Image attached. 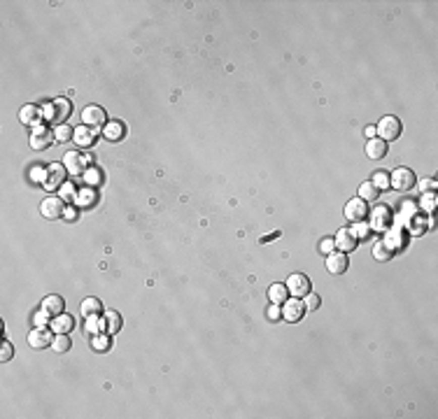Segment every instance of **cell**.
I'll return each mask as SVG.
<instances>
[{
  "label": "cell",
  "mask_w": 438,
  "mask_h": 419,
  "mask_svg": "<svg viewBox=\"0 0 438 419\" xmlns=\"http://www.w3.org/2000/svg\"><path fill=\"white\" fill-rule=\"evenodd\" d=\"M28 342H31V347H35V349H42V347L51 345V342H54V338H51V333H49L47 328L37 326L35 331L28 335Z\"/></svg>",
  "instance_id": "obj_17"
},
{
  "label": "cell",
  "mask_w": 438,
  "mask_h": 419,
  "mask_svg": "<svg viewBox=\"0 0 438 419\" xmlns=\"http://www.w3.org/2000/svg\"><path fill=\"white\" fill-rule=\"evenodd\" d=\"M51 131L44 126H35L33 128V135H31V147L33 149H47L51 145Z\"/></svg>",
  "instance_id": "obj_13"
},
{
  "label": "cell",
  "mask_w": 438,
  "mask_h": 419,
  "mask_svg": "<svg viewBox=\"0 0 438 419\" xmlns=\"http://www.w3.org/2000/svg\"><path fill=\"white\" fill-rule=\"evenodd\" d=\"M377 196H380V189H377L373 182H364L359 187V198L361 201L373 203V201H377Z\"/></svg>",
  "instance_id": "obj_22"
},
{
  "label": "cell",
  "mask_w": 438,
  "mask_h": 419,
  "mask_svg": "<svg viewBox=\"0 0 438 419\" xmlns=\"http://www.w3.org/2000/svg\"><path fill=\"white\" fill-rule=\"evenodd\" d=\"M86 182H91V184L100 182V170H89L86 172Z\"/></svg>",
  "instance_id": "obj_44"
},
{
  "label": "cell",
  "mask_w": 438,
  "mask_h": 419,
  "mask_svg": "<svg viewBox=\"0 0 438 419\" xmlns=\"http://www.w3.org/2000/svg\"><path fill=\"white\" fill-rule=\"evenodd\" d=\"M73 140L77 142L79 147H89V145H93V140H96V133H93L89 126H79V128H75Z\"/></svg>",
  "instance_id": "obj_21"
},
{
  "label": "cell",
  "mask_w": 438,
  "mask_h": 419,
  "mask_svg": "<svg viewBox=\"0 0 438 419\" xmlns=\"http://www.w3.org/2000/svg\"><path fill=\"white\" fill-rule=\"evenodd\" d=\"M107 345H110V340H107V338H103V335H96V338H93V347H96L98 352L107 349Z\"/></svg>",
  "instance_id": "obj_37"
},
{
  "label": "cell",
  "mask_w": 438,
  "mask_h": 419,
  "mask_svg": "<svg viewBox=\"0 0 438 419\" xmlns=\"http://www.w3.org/2000/svg\"><path fill=\"white\" fill-rule=\"evenodd\" d=\"M436 205H438V196L433 194H422V203H420V210L422 212H433V210H436Z\"/></svg>",
  "instance_id": "obj_26"
},
{
  "label": "cell",
  "mask_w": 438,
  "mask_h": 419,
  "mask_svg": "<svg viewBox=\"0 0 438 419\" xmlns=\"http://www.w3.org/2000/svg\"><path fill=\"white\" fill-rule=\"evenodd\" d=\"M51 326H54L56 333H68V331H73L75 319L73 317H66V315H59L56 317V322H51Z\"/></svg>",
  "instance_id": "obj_24"
},
{
  "label": "cell",
  "mask_w": 438,
  "mask_h": 419,
  "mask_svg": "<svg viewBox=\"0 0 438 419\" xmlns=\"http://www.w3.org/2000/svg\"><path fill=\"white\" fill-rule=\"evenodd\" d=\"M35 324L40 328L47 326V324H49V315H47V312H37V315H35Z\"/></svg>",
  "instance_id": "obj_43"
},
{
  "label": "cell",
  "mask_w": 438,
  "mask_h": 419,
  "mask_svg": "<svg viewBox=\"0 0 438 419\" xmlns=\"http://www.w3.org/2000/svg\"><path fill=\"white\" fill-rule=\"evenodd\" d=\"M396 221H399V226H401L403 231H410V233H415V235L426 228L424 212L420 210V205H415V203H410V201H406L401 205V210L396 214Z\"/></svg>",
  "instance_id": "obj_1"
},
{
  "label": "cell",
  "mask_w": 438,
  "mask_h": 419,
  "mask_svg": "<svg viewBox=\"0 0 438 419\" xmlns=\"http://www.w3.org/2000/svg\"><path fill=\"white\" fill-rule=\"evenodd\" d=\"M51 347H54V352H68L70 349V340H68V335L66 333H59L54 338V342H51Z\"/></svg>",
  "instance_id": "obj_29"
},
{
  "label": "cell",
  "mask_w": 438,
  "mask_h": 419,
  "mask_svg": "<svg viewBox=\"0 0 438 419\" xmlns=\"http://www.w3.org/2000/svg\"><path fill=\"white\" fill-rule=\"evenodd\" d=\"M77 198H79V205H91V203L96 201V194H93L91 189H84V191L77 194Z\"/></svg>",
  "instance_id": "obj_32"
},
{
  "label": "cell",
  "mask_w": 438,
  "mask_h": 419,
  "mask_svg": "<svg viewBox=\"0 0 438 419\" xmlns=\"http://www.w3.org/2000/svg\"><path fill=\"white\" fill-rule=\"evenodd\" d=\"M347 256L345 252H331L326 259V268H328V273H334V275H343L347 270Z\"/></svg>",
  "instance_id": "obj_14"
},
{
  "label": "cell",
  "mask_w": 438,
  "mask_h": 419,
  "mask_svg": "<svg viewBox=\"0 0 438 419\" xmlns=\"http://www.w3.org/2000/svg\"><path fill=\"white\" fill-rule=\"evenodd\" d=\"M390 226H392V210L387 205H377L371 212V228L385 233Z\"/></svg>",
  "instance_id": "obj_6"
},
{
  "label": "cell",
  "mask_w": 438,
  "mask_h": 419,
  "mask_svg": "<svg viewBox=\"0 0 438 419\" xmlns=\"http://www.w3.org/2000/svg\"><path fill=\"white\" fill-rule=\"evenodd\" d=\"M305 308H310V310H317V308H319V296H317V293H308Z\"/></svg>",
  "instance_id": "obj_40"
},
{
  "label": "cell",
  "mask_w": 438,
  "mask_h": 419,
  "mask_svg": "<svg viewBox=\"0 0 438 419\" xmlns=\"http://www.w3.org/2000/svg\"><path fill=\"white\" fill-rule=\"evenodd\" d=\"M63 179H66V165L63 163H51L47 168V177H44V187L49 191H56L59 187H63Z\"/></svg>",
  "instance_id": "obj_7"
},
{
  "label": "cell",
  "mask_w": 438,
  "mask_h": 419,
  "mask_svg": "<svg viewBox=\"0 0 438 419\" xmlns=\"http://www.w3.org/2000/svg\"><path fill=\"white\" fill-rule=\"evenodd\" d=\"M401 122H399V116H382L380 119V124L375 126V133L380 135V140H385V142H392V140H396L399 135H401Z\"/></svg>",
  "instance_id": "obj_3"
},
{
  "label": "cell",
  "mask_w": 438,
  "mask_h": 419,
  "mask_svg": "<svg viewBox=\"0 0 438 419\" xmlns=\"http://www.w3.org/2000/svg\"><path fill=\"white\" fill-rule=\"evenodd\" d=\"M61 196H63V198H77V191H75L73 184H63Z\"/></svg>",
  "instance_id": "obj_41"
},
{
  "label": "cell",
  "mask_w": 438,
  "mask_h": 419,
  "mask_svg": "<svg viewBox=\"0 0 438 419\" xmlns=\"http://www.w3.org/2000/svg\"><path fill=\"white\" fill-rule=\"evenodd\" d=\"M390 256H392V252L385 247L382 243H377L375 247H373V259H375V261H387Z\"/></svg>",
  "instance_id": "obj_30"
},
{
  "label": "cell",
  "mask_w": 438,
  "mask_h": 419,
  "mask_svg": "<svg viewBox=\"0 0 438 419\" xmlns=\"http://www.w3.org/2000/svg\"><path fill=\"white\" fill-rule=\"evenodd\" d=\"M42 214L47 219H59L61 214H66V207H63L61 198H47L42 203Z\"/></svg>",
  "instance_id": "obj_16"
},
{
  "label": "cell",
  "mask_w": 438,
  "mask_h": 419,
  "mask_svg": "<svg viewBox=\"0 0 438 419\" xmlns=\"http://www.w3.org/2000/svg\"><path fill=\"white\" fill-rule=\"evenodd\" d=\"M282 315H285L287 322H301L303 315H305V303L294 296L292 301H285V310H282Z\"/></svg>",
  "instance_id": "obj_11"
},
{
  "label": "cell",
  "mask_w": 438,
  "mask_h": 419,
  "mask_svg": "<svg viewBox=\"0 0 438 419\" xmlns=\"http://www.w3.org/2000/svg\"><path fill=\"white\" fill-rule=\"evenodd\" d=\"M382 245L390 249L392 254L401 252V249H406V245H408V231H403L401 226H390V228L385 231Z\"/></svg>",
  "instance_id": "obj_4"
},
{
  "label": "cell",
  "mask_w": 438,
  "mask_h": 419,
  "mask_svg": "<svg viewBox=\"0 0 438 419\" xmlns=\"http://www.w3.org/2000/svg\"><path fill=\"white\" fill-rule=\"evenodd\" d=\"M70 135H75V131H70L66 124H61V126L54 131V138L59 140V142H66V140H70Z\"/></svg>",
  "instance_id": "obj_31"
},
{
  "label": "cell",
  "mask_w": 438,
  "mask_h": 419,
  "mask_svg": "<svg viewBox=\"0 0 438 419\" xmlns=\"http://www.w3.org/2000/svg\"><path fill=\"white\" fill-rule=\"evenodd\" d=\"M105 328H107L110 333H117V331L122 328V317L117 315L115 310H107V312H105Z\"/></svg>",
  "instance_id": "obj_25"
},
{
  "label": "cell",
  "mask_w": 438,
  "mask_h": 419,
  "mask_svg": "<svg viewBox=\"0 0 438 419\" xmlns=\"http://www.w3.org/2000/svg\"><path fill=\"white\" fill-rule=\"evenodd\" d=\"M345 214L350 221H354V224H357V221H364V219L368 217V205H366V201H361V198H354V201L347 203Z\"/></svg>",
  "instance_id": "obj_12"
},
{
  "label": "cell",
  "mask_w": 438,
  "mask_h": 419,
  "mask_svg": "<svg viewBox=\"0 0 438 419\" xmlns=\"http://www.w3.org/2000/svg\"><path fill=\"white\" fill-rule=\"evenodd\" d=\"M63 308H66V303H63L61 296H47L42 301V312H47L49 317H59L63 312Z\"/></svg>",
  "instance_id": "obj_19"
},
{
  "label": "cell",
  "mask_w": 438,
  "mask_h": 419,
  "mask_svg": "<svg viewBox=\"0 0 438 419\" xmlns=\"http://www.w3.org/2000/svg\"><path fill=\"white\" fill-rule=\"evenodd\" d=\"M82 119H84V124L89 128H100V126H105V122H107V114H105L103 107L89 105V107H84V112H82Z\"/></svg>",
  "instance_id": "obj_8"
},
{
  "label": "cell",
  "mask_w": 438,
  "mask_h": 419,
  "mask_svg": "<svg viewBox=\"0 0 438 419\" xmlns=\"http://www.w3.org/2000/svg\"><path fill=\"white\" fill-rule=\"evenodd\" d=\"M122 135H124V124L112 122V124H107V126H105V138H107V140H119Z\"/></svg>",
  "instance_id": "obj_28"
},
{
  "label": "cell",
  "mask_w": 438,
  "mask_h": 419,
  "mask_svg": "<svg viewBox=\"0 0 438 419\" xmlns=\"http://www.w3.org/2000/svg\"><path fill=\"white\" fill-rule=\"evenodd\" d=\"M63 165H66L73 175H82V172L86 170V165H89V158L79 152H68L66 158H63Z\"/></svg>",
  "instance_id": "obj_9"
},
{
  "label": "cell",
  "mask_w": 438,
  "mask_h": 419,
  "mask_svg": "<svg viewBox=\"0 0 438 419\" xmlns=\"http://www.w3.org/2000/svg\"><path fill=\"white\" fill-rule=\"evenodd\" d=\"M66 217L68 219H75V217H77V212H75L73 207H66Z\"/></svg>",
  "instance_id": "obj_46"
},
{
  "label": "cell",
  "mask_w": 438,
  "mask_h": 419,
  "mask_svg": "<svg viewBox=\"0 0 438 419\" xmlns=\"http://www.w3.org/2000/svg\"><path fill=\"white\" fill-rule=\"evenodd\" d=\"M100 328H105V322H98L96 317H89V322H86V333H98Z\"/></svg>",
  "instance_id": "obj_34"
},
{
  "label": "cell",
  "mask_w": 438,
  "mask_h": 419,
  "mask_svg": "<svg viewBox=\"0 0 438 419\" xmlns=\"http://www.w3.org/2000/svg\"><path fill=\"white\" fill-rule=\"evenodd\" d=\"M268 317H270V319H278V317H280V310H278V305L268 308Z\"/></svg>",
  "instance_id": "obj_45"
},
{
  "label": "cell",
  "mask_w": 438,
  "mask_h": 419,
  "mask_svg": "<svg viewBox=\"0 0 438 419\" xmlns=\"http://www.w3.org/2000/svg\"><path fill=\"white\" fill-rule=\"evenodd\" d=\"M366 135H368V138H373V135H375V128L368 126V128H366Z\"/></svg>",
  "instance_id": "obj_47"
},
{
  "label": "cell",
  "mask_w": 438,
  "mask_h": 419,
  "mask_svg": "<svg viewBox=\"0 0 438 419\" xmlns=\"http://www.w3.org/2000/svg\"><path fill=\"white\" fill-rule=\"evenodd\" d=\"M366 154H368V158H373V161L382 158L385 154H387V142L380 138H371L368 145H366Z\"/></svg>",
  "instance_id": "obj_20"
},
{
  "label": "cell",
  "mask_w": 438,
  "mask_h": 419,
  "mask_svg": "<svg viewBox=\"0 0 438 419\" xmlns=\"http://www.w3.org/2000/svg\"><path fill=\"white\" fill-rule=\"evenodd\" d=\"M350 231H352V235L357 237V240H359V237H368V226H366L364 221H357L354 228H350Z\"/></svg>",
  "instance_id": "obj_33"
},
{
  "label": "cell",
  "mask_w": 438,
  "mask_h": 419,
  "mask_svg": "<svg viewBox=\"0 0 438 419\" xmlns=\"http://www.w3.org/2000/svg\"><path fill=\"white\" fill-rule=\"evenodd\" d=\"M433 189H436V182H433V179H422V182H420V191H422V194H431Z\"/></svg>",
  "instance_id": "obj_39"
},
{
  "label": "cell",
  "mask_w": 438,
  "mask_h": 419,
  "mask_svg": "<svg viewBox=\"0 0 438 419\" xmlns=\"http://www.w3.org/2000/svg\"><path fill=\"white\" fill-rule=\"evenodd\" d=\"M42 112H44V119H47V122L63 124L68 116H70V112H73V105H70V100H66V98H56V100H51Z\"/></svg>",
  "instance_id": "obj_2"
},
{
  "label": "cell",
  "mask_w": 438,
  "mask_h": 419,
  "mask_svg": "<svg viewBox=\"0 0 438 419\" xmlns=\"http://www.w3.org/2000/svg\"><path fill=\"white\" fill-rule=\"evenodd\" d=\"M98 312H100V303H98L96 298H86L84 303H82V315L89 319V317H96Z\"/></svg>",
  "instance_id": "obj_27"
},
{
  "label": "cell",
  "mask_w": 438,
  "mask_h": 419,
  "mask_svg": "<svg viewBox=\"0 0 438 419\" xmlns=\"http://www.w3.org/2000/svg\"><path fill=\"white\" fill-rule=\"evenodd\" d=\"M19 116H21V124H26V126H37L40 119H44V112L37 105H26Z\"/></svg>",
  "instance_id": "obj_15"
},
{
  "label": "cell",
  "mask_w": 438,
  "mask_h": 419,
  "mask_svg": "<svg viewBox=\"0 0 438 419\" xmlns=\"http://www.w3.org/2000/svg\"><path fill=\"white\" fill-rule=\"evenodd\" d=\"M287 289L294 293V296H308L310 293V279L305 277V275H301V273H294L292 277L287 279Z\"/></svg>",
  "instance_id": "obj_10"
},
{
  "label": "cell",
  "mask_w": 438,
  "mask_h": 419,
  "mask_svg": "<svg viewBox=\"0 0 438 419\" xmlns=\"http://www.w3.org/2000/svg\"><path fill=\"white\" fill-rule=\"evenodd\" d=\"M373 184H375L377 189H387V187H390V177H387V172H377L375 179H373Z\"/></svg>",
  "instance_id": "obj_35"
},
{
  "label": "cell",
  "mask_w": 438,
  "mask_h": 419,
  "mask_svg": "<svg viewBox=\"0 0 438 419\" xmlns=\"http://www.w3.org/2000/svg\"><path fill=\"white\" fill-rule=\"evenodd\" d=\"M44 177H47V168H42V165H35L31 170V179H35V182H40V179L44 182Z\"/></svg>",
  "instance_id": "obj_36"
},
{
  "label": "cell",
  "mask_w": 438,
  "mask_h": 419,
  "mask_svg": "<svg viewBox=\"0 0 438 419\" xmlns=\"http://www.w3.org/2000/svg\"><path fill=\"white\" fill-rule=\"evenodd\" d=\"M415 172L410 168H396L390 177V187H394L396 191H410L415 187Z\"/></svg>",
  "instance_id": "obj_5"
},
{
  "label": "cell",
  "mask_w": 438,
  "mask_h": 419,
  "mask_svg": "<svg viewBox=\"0 0 438 419\" xmlns=\"http://www.w3.org/2000/svg\"><path fill=\"white\" fill-rule=\"evenodd\" d=\"M334 247H336V243L331 240V237H326V240H322V245H319V249H322L324 254H331L334 252Z\"/></svg>",
  "instance_id": "obj_42"
},
{
  "label": "cell",
  "mask_w": 438,
  "mask_h": 419,
  "mask_svg": "<svg viewBox=\"0 0 438 419\" xmlns=\"http://www.w3.org/2000/svg\"><path fill=\"white\" fill-rule=\"evenodd\" d=\"M12 354H14L12 345L5 340V342H3V352H0V358H3V361H10V358H12Z\"/></svg>",
  "instance_id": "obj_38"
},
{
  "label": "cell",
  "mask_w": 438,
  "mask_h": 419,
  "mask_svg": "<svg viewBox=\"0 0 438 419\" xmlns=\"http://www.w3.org/2000/svg\"><path fill=\"white\" fill-rule=\"evenodd\" d=\"M334 243H336V247H341L343 252H352V249L357 247V237L352 235V231H350V228H341Z\"/></svg>",
  "instance_id": "obj_18"
},
{
  "label": "cell",
  "mask_w": 438,
  "mask_h": 419,
  "mask_svg": "<svg viewBox=\"0 0 438 419\" xmlns=\"http://www.w3.org/2000/svg\"><path fill=\"white\" fill-rule=\"evenodd\" d=\"M287 296H289V289H287V284H273L270 289H268V298H270L275 305L285 303Z\"/></svg>",
  "instance_id": "obj_23"
}]
</instances>
